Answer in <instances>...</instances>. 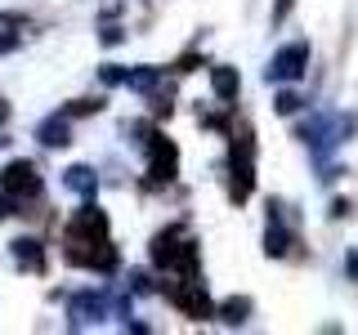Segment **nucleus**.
Instances as JSON below:
<instances>
[{"label":"nucleus","mask_w":358,"mask_h":335,"mask_svg":"<svg viewBox=\"0 0 358 335\" xmlns=\"http://www.w3.org/2000/svg\"><path fill=\"white\" fill-rule=\"evenodd\" d=\"M67 260L72 264H90V268H112V251H108V219L94 206L76 210L67 223Z\"/></svg>","instance_id":"f257e3e1"},{"label":"nucleus","mask_w":358,"mask_h":335,"mask_svg":"<svg viewBox=\"0 0 358 335\" xmlns=\"http://www.w3.org/2000/svg\"><path fill=\"white\" fill-rule=\"evenodd\" d=\"M305 63H309V45L296 40V45H287V50L273 54L268 76H273V81H300V76H305Z\"/></svg>","instance_id":"f03ea898"},{"label":"nucleus","mask_w":358,"mask_h":335,"mask_svg":"<svg viewBox=\"0 0 358 335\" xmlns=\"http://www.w3.org/2000/svg\"><path fill=\"white\" fill-rule=\"evenodd\" d=\"M0 188H5L9 197H36V193H41V174L31 170L27 161H14V165L5 170V179H0Z\"/></svg>","instance_id":"7ed1b4c3"},{"label":"nucleus","mask_w":358,"mask_h":335,"mask_svg":"<svg viewBox=\"0 0 358 335\" xmlns=\"http://www.w3.org/2000/svg\"><path fill=\"white\" fill-rule=\"evenodd\" d=\"M63 184H67V193H81V197H94V188H99V179L90 165H72V170L63 174Z\"/></svg>","instance_id":"20e7f679"},{"label":"nucleus","mask_w":358,"mask_h":335,"mask_svg":"<svg viewBox=\"0 0 358 335\" xmlns=\"http://www.w3.org/2000/svg\"><path fill=\"white\" fill-rule=\"evenodd\" d=\"M67 313H76L81 322H99V318H103V299H99V295H76Z\"/></svg>","instance_id":"39448f33"},{"label":"nucleus","mask_w":358,"mask_h":335,"mask_svg":"<svg viewBox=\"0 0 358 335\" xmlns=\"http://www.w3.org/2000/svg\"><path fill=\"white\" fill-rule=\"evenodd\" d=\"M41 139L50 143V148H63V143L72 139V126H67L63 117H54V121H45V126H41Z\"/></svg>","instance_id":"423d86ee"},{"label":"nucleus","mask_w":358,"mask_h":335,"mask_svg":"<svg viewBox=\"0 0 358 335\" xmlns=\"http://www.w3.org/2000/svg\"><path fill=\"white\" fill-rule=\"evenodd\" d=\"M215 89H220L224 98L238 94V76H233V67H215Z\"/></svg>","instance_id":"0eeeda50"},{"label":"nucleus","mask_w":358,"mask_h":335,"mask_svg":"<svg viewBox=\"0 0 358 335\" xmlns=\"http://www.w3.org/2000/svg\"><path fill=\"white\" fill-rule=\"evenodd\" d=\"M246 308H251L246 299H229V304H224L220 313H224V322H242V313H246Z\"/></svg>","instance_id":"6e6552de"},{"label":"nucleus","mask_w":358,"mask_h":335,"mask_svg":"<svg viewBox=\"0 0 358 335\" xmlns=\"http://www.w3.org/2000/svg\"><path fill=\"white\" fill-rule=\"evenodd\" d=\"M296 107H300L296 94H278V112H296Z\"/></svg>","instance_id":"1a4fd4ad"},{"label":"nucleus","mask_w":358,"mask_h":335,"mask_svg":"<svg viewBox=\"0 0 358 335\" xmlns=\"http://www.w3.org/2000/svg\"><path fill=\"white\" fill-rule=\"evenodd\" d=\"M350 273H354V277H358V255H350Z\"/></svg>","instance_id":"9d476101"}]
</instances>
